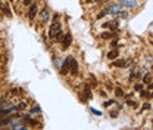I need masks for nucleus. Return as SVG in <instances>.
<instances>
[{
    "label": "nucleus",
    "mask_w": 153,
    "mask_h": 130,
    "mask_svg": "<svg viewBox=\"0 0 153 130\" xmlns=\"http://www.w3.org/2000/svg\"><path fill=\"white\" fill-rule=\"evenodd\" d=\"M60 31H62V27H60L59 15H55V16H53L52 25H50V28H49V36H50V38H55L57 34L60 33Z\"/></svg>",
    "instance_id": "1"
},
{
    "label": "nucleus",
    "mask_w": 153,
    "mask_h": 130,
    "mask_svg": "<svg viewBox=\"0 0 153 130\" xmlns=\"http://www.w3.org/2000/svg\"><path fill=\"white\" fill-rule=\"evenodd\" d=\"M71 43H72V36L69 33L65 34L64 37H62V47H64V50H66V49L71 46Z\"/></svg>",
    "instance_id": "2"
},
{
    "label": "nucleus",
    "mask_w": 153,
    "mask_h": 130,
    "mask_svg": "<svg viewBox=\"0 0 153 130\" xmlns=\"http://www.w3.org/2000/svg\"><path fill=\"white\" fill-rule=\"evenodd\" d=\"M69 61H71V56H68L66 59H65V62L62 64V68H60V74L66 75L68 73H69Z\"/></svg>",
    "instance_id": "3"
},
{
    "label": "nucleus",
    "mask_w": 153,
    "mask_h": 130,
    "mask_svg": "<svg viewBox=\"0 0 153 130\" xmlns=\"http://www.w3.org/2000/svg\"><path fill=\"white\" fill-rule=\"evenodd\" d=\"M69 71H71L72 74H77L78 73V62L72 56H71V61H69Z\"/></svg>",
    "instance_id": "4"
},
{
    "label": "nucleus",
    "mask_w": 153,
    "mask_h": 130,
    "mask_svg": "<svg viewBox=\"0 0 153 130\" xmlns=\"http://www.w3.org/2000/svg\"><path fill=\"white\" fill-rule=\"evenodd\" d=\"M35 15H37V4L35 3H33V4H30V12H28V18L33 21L34 18H35Z\"/></svg>",
    "instance_id": "5"
},
{
    "label": "nucleus",
    "mask_w": 153,
    "mask_h": 130,
    "mask_svg": "<svg viewBox=\"0 0 153 130\" xmlns=\"http://www.w3.org/2000/svg\"><path fill=\"white\" fill-rule=\"evenodd\" d=\"M119 56V50L118 49H113V50H110V52H108V59H116Z\"/></svg>",
    "instance_id": "6"
},
{
    "label": "nucleus",
    "mask_w": 153,
    "mask_h": 130,
    "mask_svg": "<svg viewBox=\"0 0 153 130\" xmlns=\"http://www.w3.org/2000/svg\"><path fill=\"white\" fill-rule=\"evenodd\" d=\"M140 96H143V98H147V99H150L152 98V93L150 92H146V90H140Z\"/></svg>",
    "instance_id": "7"
},
{
    "label": "nucleus",
    "mask_w": 153,
    "mask_h": 130,
    "mask_svg": "<svg viewBox=\"0 0 153 130\" xmlns=\"http://www.w3.org/2000/svg\"><path fill=\"white\" fill-rule=\"evenodd\" d=\"M84 90H86V99H91V92H90V86L88 84H86Z\"/></svg>",
    "instance_id": "8"
},
{
    "label": "nucleus",
    "mask_w": 153,
    "mask_h": 130,
    "mask_svg": "<svg viewBox=\"0 0 153 130\" xmlns=\"http://www.w3.org/2000/svg\"><path fill=\"white\" fill-rule=\"evenodd\" d=\"M115 95L118 98H124V90L121 89V87H116V89H115Z\"/></svg>",
    "instance_id": "9"
},
{
    "label": "nucleus",
    "mask_w": 153,
    "mask_h": 130,
    "mask_svg": "<svg viewBox=\"0 0 153 130\" xmlns=\"http://www.w3.org/2000/svg\"><path fill=\"white\" fill-rule=\"evenodd\" d=\"M143 81H144L146 84H147V83H150V81H152V74H150V73H147V74L143 77Z\"/></svg>",
    "instance_id": "10"
},
{
    "label": "nucleus",
    "mask_w": 153,
    "mask_h": 130,
    "mask_svg": "<svg viewBox=\"0 0 153 130\" xmlns=\"http://www.w3.org/2000/svg\"><path fill=\"white\" fill-rule=\"evenodd\" d=\"M113 65H115V67H125L127 62H125V61H116V62H113Z\"/></svg>",
    "instance_id": "11"
},
{
    "label": "nucleus",
    "mask_w": 153,
    "mask_h": 130,
    "mask_svg": "<svg viewBox=\"0 0 153 130\" xmlns=\"http://www.w3.org/2000/svg\"><path fill=\"white\" fill-rule=\"evenodd\" d=\"M47 16H49V12H47V9H44V11H43V13H41V18H43V22H46V21H47Z\"/></svg>",
    "instance_id": "12"
},
{
    "label": "nucleus",
    "mask_w": 153,
    "mask_h": 130,
    "mask_svg": "<svg viewBox=\"0 0 153 130\" xmlns=\"http://www.w3.org/2000/svg\"><path fill=\"white\" fill-rule=\"evenodd\" d=\"M25 107H27V105L24 104V102H21V104L16 107V109H18V111H22V109H25Z\"/></svg>",
    "instance_id": "13"
},
{
    "label": "nucleus",
    "mask_w": 153,
    "mask_h": 130,
    "mask_svg": "<svg viewBox=\"0 0 153 130\" xmlns=\"http://www.w3.org/2000/svg\"><path fill=\"white\" fill-rule=\"evenodd\" d=\"M100 37L102 38H110V37H112V34H110V33H102Z\"/></svg>",
    "instance_id": "14"
},
{
    "label": "nucleus",
    "mask_w": 153,
    "mask_h": 130,
    "mask_svg": "<svg viewBox=\"0 0 153 130\" xmlns=\"http://www.w3.org/2000/svg\"><path fill=\"white\" fill-rule=\"evenodd\" d=\"M128 105H130V107H134V108L138 107V104L135 102V100H128Z\"/></svg>",
    "instance_id": "15"
},
{
    "label": "nucleus",
    "mask_w": 153,
    "mask_h": 130,
    "mask_svg": "<svg viewBox=\"0 0 153 130\" xmlns=\"http://www.w3.org/2000/svg\"><path fill=\"white\" fill-rule=\"evenodd\" d=\"M141 89H143V84H135V90H138V92H140Z\"/></svg>",
    "instance_id": "16"
},
{
    "label": "nucleus",
    "mask_w": 153,
    "mask_h": 130,
    "mask_svg": "<svg viewBox=\"0 0 153 130\" xmlns=\"http://www.w3.org/2000/svg\"><path fill=\"white\" fill-rule=\"evenodd\" d=\"M143 109H150V104H144L143 105Z\"/></svg>",
    "instance_id": "17"
},
{
    "label": "nucleus",
    "mask_w": 153,
    "mask_h": 130,
    "mask_svg": "<svg viewBox=\"0 0 153 130\" xmlns=\"http://www.w3.org/2000/svg\"><path fill=\"white\" fill-rule=\"evenodd\" d=\"M33 112H40V108H38V107H35V108L33 109Z\"/></svg>",
    "instance_id": "18"
},
{
    "label": "nucleus",
    "mask_w": 153,
    "mask_h": 130,
    "mask_svg": "<svg viewBox=\"0 0 153 130\" xmlns=\"http://www.w3.org/2000/svg\"><path fill=\"white\" fill-rule=\"evenodd\" d=\"M110 115H112V117H116V115H118V112H116V111H112V112H110Z\"/></svg>",
    "instance_id": "19"
},
{
    "label": "nucleus",
    "mask_w": 153,
    "mask_h": 130,
    "mask_svg": "<svg viewBox=\"0 0 153 130\" xmlns=\"http://www.w3.org/2000/svg\"><path fill=\"white\" fill-rule=\"evenodd\" d=\"M147 84H149V90H152V89H153V84H152V81H150V83H147Z\"/></svg>",
    "instance_id": "20"
},
{
    "label": "nucleus",
    "mask_w": 153,
    "mask_h": 130,
    "mask_svg": "<svg viewBox=\"0 0 153 130\" xmlns=\"http://www.w3.org/2000/svg\"><path fill=\"white\" fill-rule=\"evenodd\" d=\"M24 3H25V4H31V0H25Z\"/></svg>",
    "instance_id": "21"
},
{
    "label": "nucleus",
    "mask_w": 153,
    "mask_h": 130,
    "mask_svg": "<svg viewBox=\"0 0 153 130\" xmlns=\"http://www.w3.org/2000/svg\"><path fill=\"white\" fill-rule=\"evenodd\" d=\"M0 126H3V121H2V120H0Z\"/></svg>",
    "instance_id": "22"
},
{
    "label": "nucleus",
    "mask_w": 153,
    "mask_h": 130,
    "mask_svg": "<svg viewBox=\"0 0 153 130\" xmlns=\"http://www.w3.org/2000/svg\"><path fill=\"white\" fill-rule=\"evenodd\" d=\"M10 2H13V0H10Z\"/></svg>",
    "instance_id": "23"
}]
</instances>
